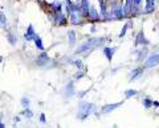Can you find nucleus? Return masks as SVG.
Here are the masks:
<instances>
[{"mask_svg": "<svg viewBox=\"0 0 159 128\" xmlns=\"http://www.w3.org/2000/svg\"><path fill=\"white\" fill-rule=\"evenodd\" d=\"M106 40H107V37H92V38H89L88 41L81 44V45L76 49L74 54H82L85 52H90V50H93V49L98 48L99 45H102Z\"/></svg>", "mask_w": 159, "mask_h": 128, "instance_id": "1", "label": "nucleus"}, {"mask_svg": "<svg viewBox=\"0 0 159 128\" xmlns=\"http://www.w3.org/2000/svg\"><path fill=\"white\" fill-rule=\"evenodd\" d=\"M49 19H51V21L54 25H58V27H64L68 24V17L62 11L57 13H49Z\"/></svg>", "mask_w": 159, "mask_h": 128, "instance_id": "2", "label": "nucleus"}, {"mask_svg": "<svg viewBox=\"0 0 159 128\" xmlns=\"http://www.w3.org/2000/svg\"><path fill=\"white\" fill-rule=\"evenodd\" d=\"M93 110H94V105H92V103H81L80 112H78V119H85Z\"/></svg>", "mask_w": 159, "mask_h": 128, "instance_id": "3", "label": "nucleus"}, {"mask_svg": "<svg viewBox=\"0 0 159 128\" xmlns=\"http://www.w3.org/2000/svg\"><path fill=\"white\" fill-rule=\"evenodd\" d=\"M159 65V53H152L147 57V60L143 63V67L150 69V67H155Z\"/></svg>", "mask_w": 159, "mask_h": 128, "instance_id": "4", "label": "nucleus"}, {"mask_svg": "<svg viewBox=\"0 0 159 128\" xmlns=\"http://www.w3.org/2000/svg\"><path fill=\"white\" fill-rule=\"evenodd\" d=\"M110 12H113V15L117 17V20H122V19H126V12H125V7H123L122 3H118L117 7H114L113 9H110Z\"/></svg>", "mask_w": 159, "mask_h": 128, "instance_id": "5", "label": "nucleus"}, {"mask_svg": "<svg viewBox=\"0 0 159 128\" xmlns=\"http://www.w3.org/2000/svg\"><path fill=\"white\" fill-rule=\"evenodd\" d=\"M88 20L92 21V23H93V21H99V20H102V19H101V15H99V12L96 9V7L90 6V11H89Z\"/></svg>", "mask_w": 159, "mask_h": 128, "instance_id": "6", "label": "nucleus"}, {"mask_svg": "<svg viewBox=\"0 0 159 128\" xmlns=\"http://www.w3.org/2000/svg\"><path fill=\"white\" fill-rule=\"evenodd\" d=\"M139 45H148V40L145 37V32L141 31L137 33V37H135V46Z\"/></svg>", "mask_w": 159, "mask_h": 128, "instance_id": "7", "label": "nucleus"}, {"mask_svg": "<svg viewBox=\"0 0 159 128\" xmlns=\"http://www.w3.org/2000/svg\"><path fill=\"white\" fill-rule=\"evenodd\" d=\"M155 7H157V0H146V6H145V9H143V13H152L155 11Z\"/></svg>", "mask_w": 159, "mask_h": 128, "instance_id": "8", "label": "nucleus"}, {"mask_svg": "<svg viewBox=\"0 0 159 128\" xmlns=\"http://www.w3.org/2000/svg\"><path fill=\"white\" fill-rule=\"evenodd\" d=\"M37 36V33L34 32V28H33V25L31 24V25H28V28H27V32L24 33V38H25L27 41H32V40H34V37Z\"/></svg>", "mask_w": 159, "mask_h": 128, "instance_id": "9", "label": "nucleus"}, {"mask_svg": "<svg viewBox=\"0 0 159 128\" xmlns=\"http://www.w3.org/2000/svg\"><path fill=\"white\" fill-rule=\"evenodd\" d=\"M143 74V69L142 67H135L133 71H130V77H129V79L130 81H135V79H138V78H141V75Z\"/></svg>", "mask_w": 159, "mask_h": 128, "instance_id": "10", "label": "nucleus"}, {"mask_svg": "<svg viewBox=\"0 0 159 128\" xmlns=\"http://www.w3.org/2000/svg\"><path fill=\"white\" fill-rule=\"evenodd\" d=\"M99 4V15H101V19H103L107 15V3L105 0H98Z\"/></svg>", "mask_w": 159, "mask_h": 128, "instance_id": "11", "label": "nucleus"}, {"mask_svg": "<svg viewBox=\"0 0 159 128\" xmlns=\"http://www.w3.org/2000/svg\"><path fill=\"white\" fill-rule=\"evenodd\" d=\"M49 62V57H48V54L47 53H41L40 56L36 58V63L39 66H44V65H47V63Z\"/></svg>", "mask_w": 159, "mask_h": 128, "instance_id": "12", "label": "nucleus"}, {"mask_svg": "<svg viewBox=\"0 0 159 128\" xmlns=\"http://www.w3.org/2000/svg\"><path fill=\"white\" fill-rule=\"evenodd\" d=\"M123 7H125V12H126V16L130 17L131 13H133V8H134V3L133 0H126L125 4H123Z\"/></svg>", "mask_w": 159, "mask_h": 128, "instance_id": "13", "label": "nucleus"}, {"mask_svg": "<svg viewBox=\"0 0 159 128\" xmlns=\"http://www.w3.org/2000/svg\"><path fill=\"white\" fill-rule=\"evenodd\" d=\"M116 50H117L116 48H109V46L103 49V54H105V57L107 58V61L113 60V56H114V53H116Z\"/></svg>", "mask_w": 159, "mask_h": 128, "instance_id": "14", "label": "nucleus"}, {"mask_svg": "<svg viewBox=\"0 0 159 128\" xmlns=\"http://www.w3.org/2000/svg\"><path fill=\"white\" fill-rule=\"evenodd\" d=\"M119 106H122V103H114V105H107V106H105V107H102L101 112H102V114H107V112L116 110V108L119 107Z\"/></svg>", "mask_w": 159, "mask_h": 128, "instance_id": "15", "label": "nucleus"}, {"mask_svg": "<svg viewBox=\"0 0 159 128\" xmlns=\"http://www.w3.org/2000/svg\"><path fill=\"white\" fill-rule=\"evenodd\" d=\"M68 40H69V45H74L76 44V32L73 29L68 32Z\"/></svg>", "mask_w": 159, "mask_h": 128, "instance_id": "16", "label": "nucleus"}, {"mask_svg": "<svg viewBox=\"0 0 159 128\" xmlns=\"http://www.w3.org/2000/svg\"><path fill=\"white\" fill-rule=\"evenodd\" d=\"M129 28H131V21H127L125 25H123V28H122V31H121V33L118 34V37L119 38H122V37H125L126 36V32H127V29Z\"/></svg>", "mask_w": 159, "mask_h": 128, "instance_id": "17", "label": "nucleus"}, {"mask_svg": "<svg viewBox=\"0 0 159 128\" xmlns=\"http://www.w3.org/2000/svg\"><path fill=\"white\" fill-rule=\"evenodd\" d=\"M147 48H145V49H142V50H139V54H138V58H137V60L139 61V62H141V61H143V60H147Z\"/></svg>", "mask_w": 159, "mask_h": 128, "instance_id": "18", "label": "nucleus"}, {"mask_svg": "<svg viewBox=\"0 0 159 128\" xmlns=\"http://www.w3.org/2000/svg\"><path fill=\"white\" fill-rule=\"evenodd\" d=\"M34 45H36V48L39 49V50H44V45H43V41H41V38H40V36L37 34L36 37H34Z\"/></svg>", "mask_w": 159, "mask_h": 128, "instance_id": "19", "label": "nucleus"}, {"mask_svg": "<svg viewBox=\"0 0 159 128\" xmlns=\"http://www.w3.org/2000/svg\"><path fill=\"white\" fill-rule=\"evenodd\" d=\"M7 38H8L9 44H12V45H13V44H16V41H17V38L15 37V36H13V34H12L11 32H9V33H7Z\"/></svg>", "mask_w": 159, "mask_h": 128, "instance_id": "20", "label": "nucleus"}, {"mask_svg": "<svg viewBox=\"0 0 159 128\" xmlns=\"http://www.w3.org/2000/svg\"><path fill=\"white\" fill-rule=\"evenodd\" d=\"M0 24H2V27L3 28H6L7 27V17H6V15H4V12H2L0 13Z\"/></svg>", "mask_w": 159, "mask_h": 128, "instance_id": "21", "label": "nucleus"}, {"mask_svg": "<svg viewBox=\"0 0 159 128\" xmlns=\"http://www.w3.org/2000/svg\"><path fill=\"white\" fill-rule=\"evenodd\" d=\"M137 94H138L137 90H126V91H125V96H126V98H131V96L137 95Z\"/></svg>", "mask_w": 159, "mask_h": 128, "instance_id": "22", "label": "nucleus"}, {"mask_svg": "<svg viewBox=\"0 0 159 128\" xmlns=\"http://www.w3.org/2000/svg\"><path fill=\"white\" fill-rule=\"evenodd\" d=\"M143 106H145L146 108H150L152 106V100H150L148 98H146V99H143Z\"/></svg>", "mask_w": 159, "mask_h": 128, "instance_id": "23", "label": "nucleus"}, {"mask_svg": "<svg viewBox=\"0 0 159 128\" xmlns=\"http://www.w3.org/2000/svg\"><path fill=\"white\" fill-rule=\"evenodd\" d=\"M84 74H85V70H80V71L76 73V77H74V78H76V79H80V78L84 77Z\"/></svg>", "mask_w": 159, "mask_h": 128, "instance_id": "24", "label": "nucleus"}, {"mask_svg": "<svg viewBox=\"0 0 159 128\" xmlns=\"http://www.w3.org/2000/svg\"><path fill=\"white\" fill-rule=\"evenodd\" d=\"M24 114H25V115L29 117V119H31V117H33V112H32L31 110H29V108H25V111H24Z\"/></svg>", "mask_w": 159, "mask_h": 128, "instance_id": "25", "label": "nucleus"}, {"mask_svg": "<svg viewBox=\"0 0 159 128\" xmlns=\"http://www.w3.org/2000/svg\"><path fill=\"white\" fill-rule=\"evenodd\" d=\"M21 103L24 105V107H25V108H29V99H27V98H23Z\"/></svg>", "mask_w": 159, "mask_h": 128, "instance_id": "26", "label": "nucleus"}, {"mask_svg": "<svg viewBox=\"0 0 159 128\" xmlns=\"http://www.w3.org/2000/svg\"><path fill=\"white\" fill-rule=\"evenodd\" d=\"M74 66L76 67H80V69H82V61L81 60H77V61H74Z\"/></svg>", "mask_w": 159, "mask_h": 128, "instance_id": "27", "label": "nucleus"}, {"mask_svg": "<svg viewBox=\"0 0 159 128\" xmlns=\"http://www.w3.org/2000/svg\"><path fill=\"white\" fill-rule=\"evenodd\" d=\"M40 120H41L43 123H45V115H44V114H41V117H40Z\"/></svg>", "mask_w": 159, "mask_h": 128, "instance_id": "28", "label": "nucleus"}, {"mask_svg": "<svg viewBox=\"0 0 159 128\" xmlns=\"http://www.w3.org/2000/svg\"><path fill=\"white\" fill-rule=\"evenodd\" d=\"M0 127H2V128H4V123H3V122L0 123Z\"/></svg>", "mask_w": 159, "mask_h": 128, "instance_id": "29", "label": "nucleus"}, {"mask_svg": "<svg viewBox=\"0 0 159 128\" xmlns=\"http://www.w3.org/2000/svg\"><path fill=\"white\" fill-rule=\"evenodd\" d=\"M69 2H70V0H65V3H69Z\"/></svg>", "mask_w": 159, "mask_h": 128, "instance_id": "30", "label": "nucleus"}]
</instances>
